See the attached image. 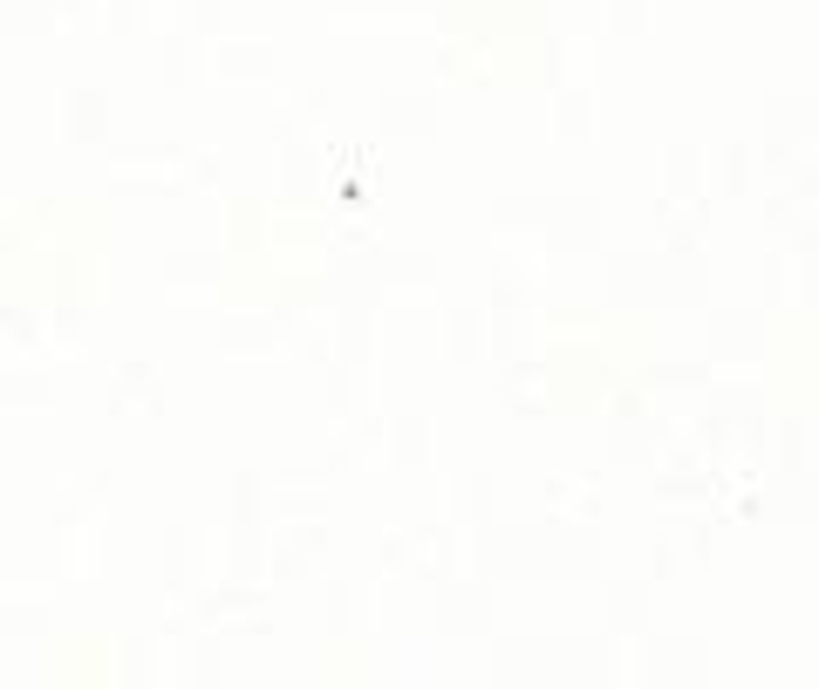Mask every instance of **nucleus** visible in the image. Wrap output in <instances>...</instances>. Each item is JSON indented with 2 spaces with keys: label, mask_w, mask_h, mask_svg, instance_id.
Here are the masks:
<instances>
[]
</instances>
